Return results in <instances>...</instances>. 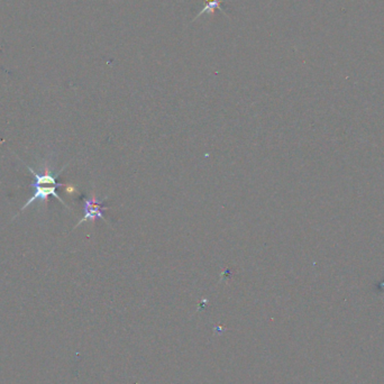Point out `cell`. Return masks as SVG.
Wrapping results in <instances>:
<instances>
[{
  "instance_id": "6da1fadb",
  "label": "cell",
  "mask_w": 384,
  "mask_h": 384,
  "mask_svg": "<svg viewBox=\"0 0 384 384\" xmlns=\"http://www.w3.org/2000/svg\"><path fill=\"white\" fill-rule=\"evenodd\" d=\"M24 164L26 168H28V171L32 173L33 177H34V182L31 183V186L34 191H33V196L31 197L30 200L26 201L25 205L22 207L21 213L24 212L27 207H30L32 204H34L39 200L43 201V203L44 201L45 203H48V199L50 196L55 197L61 204L65 206L68 209H70L69 206L64 203L63 199L61 198V197L58 195V192H56V188H58V186H61V184H59L58 182H56V177L60 175V173H62V171L67 166H64L62 170H60L59 173H53V171L51 170V164L49 160L43 161V165H42L40 171L34 170V168L26 164V163H24Z\"/></svg>"
},
{
  "instance_id": "7a4b0ae2",
  "label": "cell",
  "mask_w": 384,
  "mask_h": 384,
  "mask_svg": "<svg viewBox=\"0 0 384 384\" xmlns=\"http://www.w3.org/2000/svg\"><path fill=\"white\" fill-rule=\"evenodd\" d=\"M108 209V207H105L100 200L97 199L96 195L91 194V196L89 198H83V210H84V215L82 219L79 222L74 228H77L79 225H81L86 222H95L96 219L100 218L106 220L104 216V212Z\"/></svg>"
},
{
  "instance_id": "3957f363",
  "label": "cell",
  "mask_w": 384,
  "mask_h": 384,
  "mask_svg": "<svg viewBox=\"0 0 384 384\" xmlns=\"http://www.w3.org/2000/svg\"><path fill=\"white\" fill-rule=\"evenodd\" d=\"M224 2L225 0H206V5L204 6V8L201 9V11L198 13V15L192 20V22H196L198 18L201 17V15H205V14H207V15L209 16H214L215 13H216L217 11L222 12L225 16L228 17L227 13L222 8V3Z\"/></svg>"
},
{
  "instance_id": "277c9868",
  "label": "cell",
  "mask_w": 384,
  "mask_h": 384,
  "mask_svg": "<svg viewBox=\"0 0 384 384\" xmlns=\"http://www.w3.org/2000/svg\"><path fill=\"white\" fill-rule=\"evenodd\" d=\"M270 3H273V0H271V2Z\"/></svg>"
}]
</instances>
